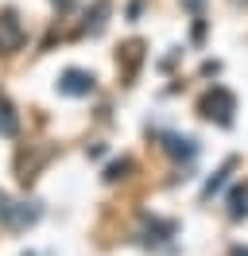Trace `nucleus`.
Masks as SVG:
<instances>
[{"label":"nucleus","mask_w":248,"mask_h":256,"mask_svg":"<svg viewBox=\"0 0 248 256\" xmlns=\"http://www.w3.org/2000/svg\"><path fill=\"white\" fill-rule=\"evenodd\" d=\"M232 167H236V160H225V167H221V171H217V175L210 178V182H206V186H202V198H214V194L221 190V186H225V182H229V175H232Z\"/></svg>","instance_id":"nucleus-7"},{"label":"nucleus","mask_w":248,"mask_h":256,"mask_svg":"<svg viewBox=\"0 0 248 256\" xmlns=\"http://www.w3.org/2000/svg\"><path fill=\"white\" fill-rule=\"evenodd\" d=\"M20 132V116L12 112L8 101H0V136H16Z\"/></svg>","instance_id":"nucleus-10"},{"label":"nucleus","mask_w":248,"mask_h":256,"mask_svg":"<svg viewBox=\"0 0 248 256\" xmlns=\"http://www.w3.org/2000/svg\"><path fill=\"white\" fill-rule=\"evenodd\" d=\"M105 16H108V0H97V4H93V12L86 16V32L97 35L101 28H105Z\"/></svg>","instance_id":"nucleus-9"},{"label":"nucleus","mask_w":248,"mask_h":256,"mask_svg":"<svg viewBox=\"0 0 248 256\" xmlns=\"http://www.w3.org/2000/svg\"><path fill=\"white\" fill-rule=\"evenodd\" d=\"M58 94H66V97H90L93 94V74H90V70H78V66L62 70Z\"/></svg>","instance_id":"nucleus-3"},{"label":"nucleus","mask_w":248,"mask_h":256,"mask_svg":"<svg viewBox=\"0 0 248 256\" xmlns=\"http://www.w3.org/2000/svg\"><path fill=\"white\" fill-rule=\"evenodd\" d=\"M232 112H236V97L229 94V90H210V94L202 97V116H210V120H217L221 128L232 124Z\"/></svg>","instance_id":"nucleus-2"},{"label":"nucleus","mask_w":248,"mask_h":256,"mask_svg":"<svg viewBox=\"0 0 248 256\" xmlns=\"http://www.w3.org/2000/svg\"><path fill=\"white\" fill-rule=\"evenodd\" d=\"M244 214H248V186H236V190L229 194V218L240 222Z\"/></svg>","instance_id":"nucleus-8"},{"label":"nucleus","mask_w":248,"mask_h":256,"mask_svg":"<svg viewBox=\"0 0 248 256\" xmlns=\"http://www.w3.org/2000/svg\"><path fill=\"white\" fill-rule=\"evenodd\" d=\"M128 171H132V160H116L112 167L105 171V182H116V178H128Z\"/></svg>","instance_id":"nucleus-11"},{"label":"nucleus","mask_w":248,"mask_h":256,"mask_svg":"<svg viewBox=\"0 0 248 256\" xmlns=\"http://www.w3.org/2000/svg\"><path fill=\"white\" fill-rule=\"evenodd\" d=\"M229 256H248V248H240V244H236V248H229Z\"/></svg>","instance_id":"nucleus-14"},{"label":"nucleus","mask_w":248,"mask_h":256,"mask_svg":"<svg viewBox=\"0 0 248 256\" xmlns=\"http://www.w3.org/2000/svg\"><path fill=\"white\" fill-rule=\"evenodd\" d=\"M163 148H167V156H174V160H194L198 156V144L190 136H163Z\"/></svg>","instance_id":"nucleus-6"},{"label":"nucleus","mask_w":248,"mask_h":256,"mask_svg":"<svg viewBox=\"0 0 248 256\" xmlns=\"http://www.w3.org/2000/svg\"><path fill=\"white\" fill-rule=\"evenodd\" d=\"M178 4H182L186 12H194V16H202V12H206V0H178Z\"/></svg>","instance_id":"nucleus-12"},{"label":"nucleus","mask_w":248,"mask_h":256,"mask_svg":"<svg viewBox=\"0 0 248 256\" xmlns=\"http://www.w3.org/2000/svg\"><path fill=\"white\" fill-rule=\"evenodd\" d=\"M167 237H174V222H144V229H140V240L144 244H163Z\"/></svg>","instance_id":"nucleus-5"},{"label":"nucleus","mask_w":248,"mask_h":256,"mask_svg":"<svg viewBox=\"0 0 248 256\" xmlns=\"http://www.w3.org/2000/svg\"><path fill=\"white\" fill-rule=\"evenodd\" d=\"M39 222V206H31V202H16L8 194L0 190V225L4 229H28V225Z\"/></svg>","instance_id":"nucleus-1"},{"label":"nucleus","mask_w":248,"mask_h":256,"mask_svg":"<svg viewBox=\"0 0 248 256\" xmlns=\"http://www.w3.org/2000/svg\"><path fill=\"white\" fill-rule=\"evenodd\" d=\"M50 4H58V12H66V8H74V0H50Z\"/></svg>","instance_id":"nucleus-13"},{"label":"nucleus","mask_w":248,"mask_h":256,"mask_svg":"<svg viewBox=\"0 0 248 256\" xmlns=\"http://www.w3.org/2000/svg\"><path fill=\"white\" fill-rule=\"evenodd\" d=\"M20 39H24L20 20H16L12 12H4V16H0V50H16V47H20Z\"/></svg>","instance_id":"nucleus-4"}]
</instances>
